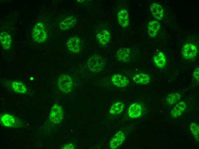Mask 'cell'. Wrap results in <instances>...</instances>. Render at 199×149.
<instances>
[{
    "label": "cell",
    "mask_w": 199,
    "mask_h": 149,
    "mask_svg": "<svg viewBox=\"0 0 199 149\" xmlns=\"http://www.w3.org/2000/svg\"><path fill=\"white\" fill-rule=\"evenodd\" d=\"M106 62L102 57L98 54H94L90 57L87 61L89 70L94 73L102 70L106 66Z\"/></svg>",
    "instance_id": "1"
},
{
    "label": "cell",
    "mask_w": 199,
    "mask_h": 149,
    "mask_svg": "<svg viewBox=\"0 0 199 149\" xmlns=\"http://www.w3.org/2000/svg\"><path fill=\"white\" fill-rule=\"evenodd\" d=\"M32 35L34 40L37 42H45L47 39V34L44 24L41 22L37 23L33 28Z\"/></svg>",
    "instance_id": "2"
},
{
    "label": "cell",
    "mask_w": 199,
    "mask_h": 149,
    "mask_svg": "<svg viewBox=\"0 0 199 149\" xmlns=\"http://www.w3.org/2000/svg\"><path fill=\"white\" fill-rule=\"evenodd\" d=\"M57 85L59 89L63 92L69 93L71 91L73 88V79L68 74H62L58 79Z\"/></svg>",
    "instance_id": "3"
},
{
    "label": "cell",
    "mask_w": 199,
    "mask_h": 149,
    "mask_svg": "<svg viewBox=\"0 0 199 149\" xmlns=\"http://www.w3.org/2000/svg\"><path fill=\"white\" fill-rule=\"evenodd\" d=\"M64 111L62 107L55 104L51 108L49 115L50 121L55 124H58L62 121L64 117Z\"/></svg>",
    "instance_id": "4"
},
{
    "label": "cell",
    "mask_w": 199,
    "mask_h": 149,
    "mask_svg": "<svg viewBox=\"0 0 199 149\" xmlns=\"http://www.w3.org/2000/svg\"><path fill=\"white\" fill-rule=\"evenodd\" d=\"M1 124L9 128H19L22 125L21 121L17 118L8 113L2 115L0 118Z\"/></svg>",
    "instance_id": "5"
},
{
    "label": "cell",
    "mask_w": 199,
    "mask_h": 149,
    "mask_svg": "<svg viewBox=\"0 0 199 149\" xmlns=\"http://www.w3.org/2000/svg\"><path fill=\"white\" fill-rule=\"evenodd\" d=\"M198 53V48L195 44L188 43L183 46L182 54L183 58L186 60H191L196 57Z\"/></svg>",
    "instance_id": "6"
},
{
    "label": "cell",
    "mask_w": 199,
    "mask_h": 149,
    "mask_svg": "<svg viewBox=\"0 0 199 149\" xmlns=\"http://www.w3.org/2000/svg\"><path fill=\"white\" fill-rule=\"evenodd\" d=\"M66 45L68 50L73 53H77L81 51V40L77 36H74L69 38Z\"/></svg>",
    "instance_id": "7"
},
{
    "label": "cell",
    "mask_w": 199,
    "mask_h": 149,
    "mask_svg": "<svg viewBox=\"0 0 199 149\" xmlns=\"http://www.w3.org/2000/svg\"><path fill=\"white\" fill-rule=\"evenodd\" d=\"M125 138V135L123 132L119 131L117 132L110 141V148L115 149L118 148L124 142Z\"/></svg>",
    "instance_id": "8"
},
{
    "label": "cell",
    "mask_w": 199,
    "mask_h": 149,
    "mask_svg": "<svg viewBox=\"0 0 199 149\" xmlns=\"http://www.w3.org/2000/svg\"><path fill=\"white\" fill-rule=\"evenodd\" d=\"M117 18L119 24L123 28L127 27L129 24V15L127 10L121 9L118 12Z\"/></svg>",
    "instance_id": "9"
},
{
    "label": "cell",
    "mask_w": 199,
    "mask_h": 149,
    "mask_svg": "<svg viewBox=\"0 0 199 149\" xmlns=\"http://www.w3.org/2000/svg\"><path fill=\"white\" fill-rule=\"evenodd\" d=\"M151 12L157 20L162 19L164 15V10L161 5L157 3H152L150 7Z\"/></svg>",
    "instance_id": "10"
},
{
    "label": "cell",
    "mask_w": 199,
    "mask_h": 149,
    "mask_svg": "<svg viewBox=\"0 0 199 149\" xmlns=\"http://www.w3.org/2000/svg\"><path fill=\"white\" fill-rule=\"evenodd\" d=\"M111 79L114 85L119 87H125L129 83V80L127 77L119 74H114Z\"/></svg>",
    "instance_id": "11"
},
{
    "label": "cell",
    "mask_w": 199,
    "mask_h": 149,
    "mask_svg": "<svg viewBox=\"0 0 199 149\" xmlns=\"http://www.w3.org/2000/svg\"><path fill=\"white\" fill-rule=\"evenodd\" d=\"M142 106L140 104L135 103L131 105L128 109V113L129 117L135 118L140 117L142 113Z\"/></svg>",
    "instance_id": "12"
},
{
    "label": "cell",
    "mask_w": 199,
    "mask_h": 149,
    "mask_svg": "<svg viewBox=\"0 0 199 149\" xmlns=\"http://www.w3.org/2000/svg\"><path fill=\"white\" fill-rule=\"evenodd\" d=\"M130 49L127 47L121 48L117 51L116 56L118 60L122 62H126L130 60Z\"/></svg>",
    "instance_id": "13"
},
{
    "label": "cell",
    "mask_w": 199,
    "mask_h": 149,
    "mask_svg": "<svg viewBox=\"0 0 199 149\" xmlns=\"http://www.w3.org/2000/svg\"><path fill=\"white\" fill-rule=\"evenodd\" d=\"M77 22L76 18L74 16H71L61 22L59 26L60 28L62 30H67L73 27Z\"/></svg>",
    "instance_id": "14"
},
{
    "label": "cell",
    "mask_w": 199,
    "mask_h": 149,
    "mask_svg": "<svg viewBox=\"0 0 199 149\" xmlns=\"http://www.w3.org/2000/svg\"><path fill=\"white\" fill-rule=\"evenodd\" d=\"M96 37L99 43L101 45L104 46L110 42L111 35L108 30H103L97 34Z\"/></svg>",
    "instance_id": "15"
},
{
    "label": "cell",
    "mask_w": 199,
    "mask_h": 149,
    "mask_svg": "<svg viewBox=\"0 0 199 149\" xmlns=\"http://www.w3.org/2000/svg\"><path fill=\"white\" fill-rule=\"evenodd\" d=\"M160 23L156 20L150 21L148 25V31L149 36L152 38L155 37L160 28Z\"/></svg>",
    "instance_id": "16"
},
{
    "label": "cell",
    "mask_w": 199,
    "mask_h": 149,
    "mask_svg": "<svg viewBox=\"0 0 199 149\" xmlns=\"http://www.w3.org/2000/svg\"><path fill=\"white\" fill-rule=\"evenodd\" d=\"M132 80L137 84L145 85L150 82V78L148 74L145 73H141L134 75Z\"/></svg>",
    "instance_id": "17"
},
{
    "label": "cell",
    "mask_w": 199,
    "mask_h": 149,
    "mask_svg": "<svg viewBox=\"0 0 199 149\" xmlns=\"http://www.w3.org/2000/svg\"><path fill=\"white\" fill-rule=\"evenodd\" d=\"M1 43L5 49L10 48L12 43V40L10 35L5 32H1L0 34Z\"/></svg>",
    "instance_id": "18"
},
{
    "label": "cell",
    "mask_w": 199,
    "mask_h": 149,
    "mask_svg": "<svg viewBox=\"0 0 199 149\" xmlns=\"http://www.w3.org/2000/svg\"><path fill=\"white\" fill-rule=\"evenodd\" d=\"M153 61L156 65L160 68L164 67L166 62V56L162 52H158L154 56Z\"/></svg>",
    "instance_id": "19"
},
{
    "label": "cell",
    "mask_w": 199,
    "mask_h": 149,
    "mask_svg": "<svg viewBox=\"0 0 199 149\" xmlns=\"http://www.w3.org/2000/svg\"><path fill=\"white\" fill-rule=\"evenodd\" d=\"M186 108V105L183 101L178 103L171 111V115L174 118H177L180 116L184 112Z\"/></svg>",
    "instance_id": "20"
},
{
    "label": "cell",
    "mask_w": 199,
    "mask_h": 149,
    "mask_svg": "<svg viewBox=\"0 0 199 149\" xmlns=\"http://www.w3.org/2000/svg\"><path fill=\"white\" fill-rule=\"evenodd\" d=\"M11 87L15 92L21 94H25L27 93V89L25 85L22 82L14 81L11 83Z\"/></svg>",
    "instance_id": "21"
},
{
    "label": "cell",
    "mask_w": 199,
    "mask_h": 149,
    "mask_svg": "<svg viewBox=\"0 0 199 149\" xmlns=\"http://www.w3.org/2000/svg\"><path fill=\"white\" fill-rule=\"evenodd\" d=\"M124 107V104L122 102L117 101L115 102L111 106L110 110V113L114 115L119 114L123 111Z\"/></svg>",
    "instance_id": "22"
},
{
    "label": "cell",
    "mask_w": 199,
    "mask_h": 149,
    "mask_svg": "<svg viewBox=\"0 0 199 149\" xmlns=\"http://www.w3.org/2000/svg\"><path fill=\"white\" fill-rule=\"evenodd\" d=\"M181 95L177 93H172L168 95L166 101L169 105H172L178 102L181 98Z\"/></svg>",
    "instance_id": "23"
},
{
    "label": "cell",
    "mask_w": 199,
    "mask_h": 149,
    "mask_svg": "<svg viewBox=\"0 0 199 149\" xmlns=\"http://www.w3.org/2000/svg\"><path fill=\"white\" fill-rule=\"evenodd\" d=\"M190 129L192 133L197 141H199V127L196 123L192 122L190 125Z\"/></svg>",
    "instance_id": "24"
},
{
    "label": "cell",
    "mask_w": 199,
    "mask_h": 149,
    "mask_svg": "<svg viewBox=\"0 0 199 149\" xmlns=\"http://www.w3.org/2000/svg\"><path fill=\"white\" fill-rule=\"evenodd\" d=\"M199 69L198 67L193 72V76L197 80L199 81Z\"/></svg>",
    "instance_id": "25"
},
{
    "label": "cell",
    "mask_w": 199,
    "mask_h": 149,
    "mask_svg": "<svg viewBox=\"0 0 199 149\" xmlns=\"http://www.w3.org/2000/svg\"><path fill=\"white\" fill-rule=\"evenodd\" d=\"M74 146L73 144L69 143L66 144L63 146L62 147V149H74Z\"/></svg>",
    "instance_id": "26"
}]
</instances>
